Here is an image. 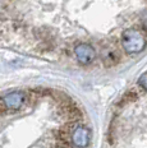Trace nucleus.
I'll use <instances>...</instances> for the list:
<instances>
[{
	"label": "nucleus",
	"mask_w": 147,
	"mask_h": 148,
	"mask_svg": "<svg viewBox=\"0 0 147 148\" xmlns=\"http://www.w3.org/2000/svg\"><path fill=\"white\" fill-rule=\"evenodd\" d=\"M74 54L78 63L82 65H90L96 59V51L90 44H79L76 46Z\"/></svg>",
	"instance_id": "f03ea898"
},
{
	"label": "nucleus",
	"mask_w": 147,
	"mask_h": 148,
	"mask_svg": "<svg viewBox=\"0 0 147 148\" xmlns=\"http://www.w3.org/2000/svg\"><path fill=\"white\" fill-rule=\"evenodd\" d=\"M24 101H26V95L21 91L10 92V93L5 95V96L1 98L3 106L7 110H13V111L19 110L21 107L23 106Z\"/></svg>",
	"instance_id": "7ed1b4c3"
},
{
	"label": "nucleus",
	"mask_w": 147,
	"mask_h": 148,
	"mask_svg": "<svg viewBox=\"0 0 147 148\" xmlns=\"http://www.w3.org/2000/svg\"><path fill=\"white\" fill-rule=\"evenodd\" d=\"M122 45L128 54H138L146 47V38L138 31L129 28L125 29L122 35Z\"/></svg>",
	"instance_id": "f257e3e1"
},
{
	"label": "nucleus",
	"mask_w": 147,
	"mask_h": 148,
	"mask_svg": "<svg viewBox=\"0 0 147 148\" xmlns=\"http://www.w3.org/2000/svg\"><path fill=\"white\" fill-rule=\"evenodd\" d=\"M101 60H102L104 65L106 66H113L119 61V54L116 49L113 47H105L101 51Z\"/></svg>",
	"instance_id": "39448f33"
},
{
	"label": "nucleus",
	"mask_w": 147,
	"mask_h": 148,
	"mask_svg": "<svg viewBox=\"0 0 147 148\" xmlns=\"http://www.w3.org/2000/svg\"><path fill=\"white\" fill-rule=\"evenodd\" d=\"M138 84L142 87L145 91H147V72L146 73H143L142 75L139 77V79H138Z\"/></svg>",
	"instance_id": "423d86ee"
},
{
	"label": "nucleus",
	"mask_w": 147,
	"mask_h": 148,
	"mask_svg": "<svg viewBox=\"0 0 147 148\" xmlns=\"http://www.w3.org/2000/svg\"><path fill=\"white\" fill-rule=\"evenodd\" d=\"M90 130L87 126L84 125H78L77 128L73 130L72 133V142L76 147L78 148H84L90 144Z\"/></svg>",
	"instance_id": "20e7f679"
}]
</instances>
